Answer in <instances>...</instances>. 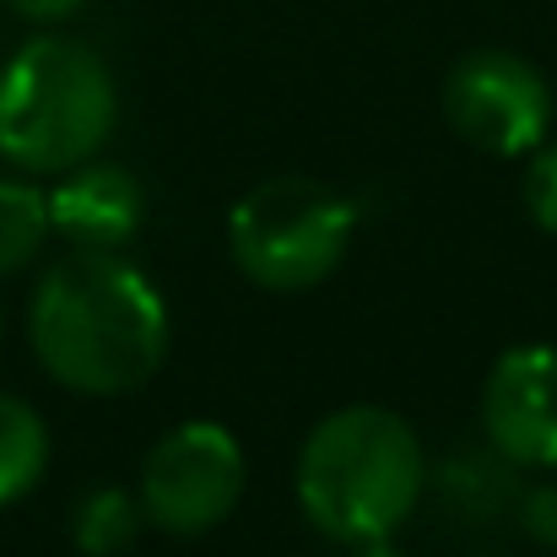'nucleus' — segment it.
Listing matches in <instances>:
<instances>
[{"label":"nucleus","instance_id":"1","mask_svg":"<svg viewBox=\"0 0 557 557\" xmlns=\"http://www.w3.org/2000/svg\"><path fill=\"white\" fill-rule=\"evenodd\" d=\"M27 347L76 395H131L169 358V304L125 249H71L27 298Z\"/></svg>","mask_w":557,"mask_h":557},{"label":"nucleus","instance_id":"2","mask_svg":"<svg viewBox=\"0 0 557 557\" xmlns=\"http://www.w3.org/2000/svg\"><path fill=\"white\" fill-rule=\"evenodd\" d=\"M422 498V438L389 406H342L298 449V504L342 547L389 536Z\"/></svg>","mask_w":557,"mask_h":557},{"label":"nucleus","instance_id":"3","mask_svg":"<svg viewBox=\"0 0 557 557\" xmlns=\"http://www.w3.org/2000/svg\"><path fill=\"white\" fill-rule=\"evenodd\" d=\"M120 87L109 60L71 38L38 33L0 65V158L22 174H65L109 147Z\"/></svg>","mask_w":557,"mask_h":557},{"label":"nucleus","instance_id":"4","mask_svg":"<svg viewBox=\"0 0 557 557\" xmlns=\"http://www.w3.org/2000/svg\"><path fill=\"white\" fill-rule=\"evenodd\" d=\"M358 206L342 189L282 174L227 211V255L260 293H309L352 249Z\"/></svg>","mask_w":557,"mask_h":557},{"label":"nucleus","instance_id":"5","mask_svg":"<svg viewBox=\"0 0 557 557\" xmlns=\"http://www.w3.org/2000/svg\"><path fill=\"white\" fill-rule=\"evenodd\" d=\"M249 466L238 438L222 422H180L141 460V515L169 536L216 531L244 498Z\"/></svg>","mask_w":557,"mask_h":557},{"label":"nucleus","instance_id":"6","mask_svg":"<svg viewBox=\"0 0 557 557\" xmlns=\"http://www.w3.org/2000/svg\"><path fill=\"white\" fill-rule=\"evenodd\" d=\"M553 87L515 49H471L444 76L449 131L487 158H531L553 136Z\"/></svg>","mask_w":557,"mask_h":557},{"label":"nucleus","instance_id":"7","mask_svg":"<svg viewBox=\"0 0 557 557\" xmlns=\"http://www.w3.org/2000/svg\"><path fill=\"white\" fill-rule=\"evenodd\" d=\"M482 428L498 460L525 471L557 466V347H509L482 389Z\"/></svg>","mask_w":557,"mask_h":557},{"label":"nucleus","instance_id":"8","mask_svg":"<svg viewBox=\"0 0 557 557\" xmlns=\"http://www.w3.org/2000/svg\"><path fill=\"white\" fill-rule=\"evenodd\" d=\"M49 233L71 249H125L147 222V189L120 163H76L44 195Z\"/></svg>","mask_w":557,"mask_h":557},{"label":"nucleus","instance_id":"9","mask_svg":"<svg viewBox=\"0 0 557 557\" xmlns=\"http://www.w3.org/2000/svg\"><path fill=\"white\" fill-rule=\"evenodd\" d=\"M49 471V428L38 406L0 389V509L22 504Z\"/></svg>","mask_w":557,"mask_h":557},{"label":"nucleus","instance_id":"10","mask_svg":"<svg viewBox=\"0 0 557 557\" xmlns=\"http://www.w3.org/2000/svg\"><path fill=\"white\" fill-rule=\"evenodd\" d=\"M147 515L141 498H131L125 487H92L76 509H71V542L82 557H120L136 547Z\"/></svg>","mask_w":557,"mask_h":557},{"label":"nucleus","instance_id":"11","mask_svg":"<svg viewBox=\"0 0 557 557\" xmlns=\"http://www.w3.org/2000/svg\"><path fill=\"white\" fill-rule=\"evenodd\" d=\"M49 238V206H44V189L22 185V180H5L0 174V276H16L38 260Z\"/></svg>","mask_w":557,"mask_h":557},{"label":"nucleus","instance_id":"12","mask_svg":"<svg viewBox=\"0 0 557 557\" xmlns=\"http://www.w3.org/2000/svg\"><path fill=\"white\" fill-rule=\"evenodd\" d=\"M525 211L542 233H557V141H542L525 163Z\"/></svg>","mask_w":557,"mask_h":557},{"label":"nucleus","instance_id":"13","mask_svg":"<svg viewBox=\"0 0 557 557\" xmlns=\"http://www.w3.org/2000/svg\"><path fill=\"white\" fill-rule=\"evenodd\" d=\"M520 525H525V536H536L542 547H557V482L553 487H531V493H525Z\"/></svg>","mask_w":557,"mask_h":557},{"label":"nucleus","instance_id":"14","mask_svg":"<svg viewBox=\"0 0 557 557\" xmlns=\"http://www.w3.org/2000/svg\"><path fill=\"white\" fill-rule=\"evenodd\" d=\"M11 16H22V22H33V27H60V22H71L87 0H0Z\"/></svg>","mask_w":557,"mask_h":557},{"label":"nucleus","instance_id":"15","mask_svg":"<svg viewBox=\"0 0 557 557\" xmlns=\"http://www.w3.org/2000/svg\"><path fill=\"white\" fill-rule=\"evenodd\" d=\"M358 557H400L389 547V536H379V542H358Z\"/></svg>","mask_w":557,"mask_h":557},{"label":"nucleus","instance_id":"16","mask_svg":"<svg viewBox=\"0 0 557 557\" xmlns=\"http://www.w3.org/2000/svg\"><path fill=\"white\" fill-rule=\"evenodd\" d=\"M0 331H5V320H0Z\"/></svg>","mask_w":557,"mask_h":557}]
</instances>
